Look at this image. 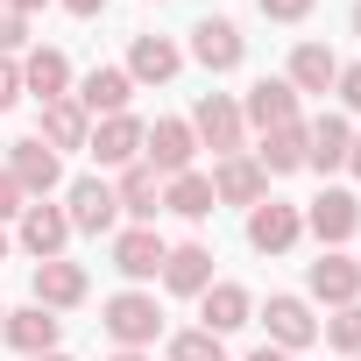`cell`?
Here are the masks:
<instances>
[{
	"mask_svg": "<svg viewBox=\"0 0 361 361\" xmlns=\"http://www.w3.org/2000/svg\"><path fill=\"white\" fill-rule=\"evenodd\" d=\"M319 333H326V347H340V354H361V305H340V312H333Z\"/></svg>",
	"mask_w": 361,
	"mask_h": 361,
	"instance_id": "obj_30",
	"label": "cell"
},
{
	"mask_svg": "<svg viewBox=\"0 0 361 361\" xmlns=\"http://www.w3.org/2000/svg\"><path fill=\"white\" fill-rule=\"evenodd\" d=\"M0 262H8V234H0Z\"/></svg>",
	"mask_w": 361,
	"mask_h": 361,
	"instance_id": "obj_42",
	"label": "cell"
},
{
	"mask_svg": "<svg viewBox=\"0 0 361 361\" xmlns=\"http://www.w3.org/2000/svg\"><path fill=\"white\" fill-rule=\"evenodd\" d=\"M22 99V57H0V114Z\"/></svg>",
	"mask_w": 361,
	"mask_h": 361,
	"instance_id": "obj_32",
	"label": "cell"
},
{
	"mask_svg": "<svg viewBox=\"0 0 361 361\" xmlns=\"http://www.w3.org/2000/svg\"><path fill=\"white\" fill-rule=\"evenodd\" d=\"M15 234H22V248H29L36 262H50V255H64V241H71V220H64V206H50V199H29Z\"/></svg>",
	"mask_w": 361,
	"mask_h": 361,
	"instance_id": "obj_17",
	"label": "cell"
},
{
	"mask_svg": "<svg viewBox=\"0 0 361 361\" xmlns=\"http://www.w3.org/2000/svg\"><path fill=\"white\" fill-rule=\"evenodd\" d=\"M22 99H71V57L64 50H22Z\"/></svg>",
	"mask_w": 361,
	"mask_h": 361,
	"instance_id": "obj_16",
	"label": "cell"
},
{
	"mask_svg": "<svg viewBox=\"0 0 361 361\" xmlns=\"http://www.w3.org/2000/svg\"><path fill=\"white\" fill-rule=\"evenodd\" d=\"M92 121H106V114H128V99H135V78L121 71V64H99V71H85L78 78V92H71Z\"/></svg>",
	"mask_w": 361,
	"mask_h": 361,
	"instance_id": "obj_19",
	"label": "cell"
},
{
	"mask_svg": "<svg viewBox=\"0 0 361 361\" xmlns=\"http://www.w3.org/2000/svg\"><path fill=\"white\" fill-rule=\"evenodd\" d=\"M36 361H71V354H36Z\"/></svg>",
	"mask_w": 361,
	"mask_h": 361,
	"instance_id": "obj_41",
	"label": "cell"
},
{
	"mask_svg": "<svg viewBox=\"0 0 361 361\" xmlns=\"http://www.w3.org/2000/svg\"><path fill=\"white\" fill-rule=\"evenodd\" d=\"M170 361H227V340L192 326V333H170Z\"/></svg>",
	"mask_w": 361,
	"mask_h": 361,
	"instance_id": "obj_29",
	"label": "cell"
},
{
	"mask_svg": "<svg viewBox=\"0 0 361 361\" xmlns=\"http://www.w3.org/2000/svg\"><path fill=\"white\" fill-rule=\"evenodd\" d=\"M347 142H354V128L340 121V114H319L312 128H305V170H347Z\"/></svg>",
	"mask_w": 361,
	"mask_h": 361,
	"instance_id": "obj_23",
	"label": "cell"
},
{
	"mask_svg": "<svg viewBox=\"0 0 361 361\" xmlns=\"http://www.w3.org/2000/svg\"><path fill=\"white\" fill-rule=\"evenodd\" d=\"M114 199H121L128 227H156V213H163V177H156L149 163H128L121 185H114Z\"/></svg>",
	"mask_w": 361,
	"mask_h": 361,
	"instance_id": "obj_22",
	"label": "cell"
},
{
	"mask_svg": "<svg viewBox=\"0 0 361 361\" xmlns=\"http://www.w3.org/2000/svg\"><path fill=\"white\" fill-rule=\"evenodd\" d=\"M163 255H170V241H163L156 227H121V234H114V269H121L128 283L163 276Z\"/></svg>",
	"mask_w": 361,
	"mask_h": 361,
	"instance_id": "obj_12",
	"label": "cell"
},
{
	"mask_svg": "<svg viewBox=\"0 0 361 361\" xmlns=\"http://www.w3.org/2000/svg\"><path fill=\"white\" fill-rule=\"evenodd\" d=\"M22 206H29V199H22V185L0 170V220H22Z\"/></svg>",
	"mask_w": 361,
	"mask_h": 361,
	"instance_id": "obj_34",
	"label": "cell"
},
{
	"mask_svg": "<svg viewBox=\"0 0 361 361\" xmlns=\"http://www.w3.org/2000/svg\"><path fill=\"white\" fill-rule=\"evenodd\" d=\"M64 220L71 234H121V199L106 177H71L64 185Z\"/></svg>",
	"mask_w": 361,
	"mask_h": 361,
	"instance_id": "obj_2",
	"label": "cell"
},
{
	"mask_svg": "<svg viewBox=\"0 0 361 361\" xmlns=\"http://www.w3.org/2000/svg\"><path fill=\"white\" fill-rule=\"evenodd\" d=\"M22 185V199H50L57 185H64V156L43 142V135H29V142H8V163H0Z\"/></svg>",
	"mask_w": 361,
	"mask_h": 361,
	"instance_id": "obj_3",
	"label": "cell"
},
{
	"mask_svg": "<svg viewBox=\"0 0 361 361\" xmlns=\"http://www.w3.org/2000/svg\"><path fill=\"white\" fill-rule=\"evenodd\" d=\"M57 333H64V319H57V312H43V305H22V312H8V319H0V340H8L22 361L57 354Z\"/></svg>",
	"mask_w": 361,
	"mask_h": 361,
	"instance_id": "obj_10",
	"label": "cell"
},
{
	"mask_svg": "<svg viewBox=\"0 0 361 361\" xmlns=\"http://www.w3.org/2000/svg\"><path fill=\"white\" fill-rule=\"evenodd\" d=\"M255 163H262V177H290V170H305V121L269 128L262 149H255Z\"/></svg>",
	"mask_w": 361,
	"mask_h": 361,
	"instance_id": "obj_28",
	"label": "cell"
},
{
	"mask_svg": "<svg viewBox=\"0 0 361 361\" xmlns=\"http://www.w3.org/2000/svg\"><path fill=\"white\" fill-rule=\"evenodd\" d=\"M36 135H43L57 156H64V149H85V142H92V114H85L78 99H50L43 121H36Z\"/></svg>",
	"mask_w": 361,
	"mask_h": 361,
	"instance_id": "obj_24",
	"label": "cell"
},
{
	"mask_svg": "<svg viewBox=\"0 0 361 361\" xmlns=\"http://www.w3.org/2000/svg\"><path fill=\"white\" fill-rule=\"evenodd\" d=\"M269 199V177H262V163L241 149V156H220V170H213V206H262Z\"/></svg>",
	"mask_w": 361,
	"mask_h": 361,
	"instance_id": "obj_9",
	"label": "cell"
},
{
	"mask_svg": "<svg viewBox=\"0 0 361 361\" xmlns=\"http://www.w3.org/2000/svg\"><path fill=\"white\" fill-rule=\"evenodd\" d=\"M283 78H290V92H333V85H340V57H333L326 43H298Z\"/></svg>",
	"mask_w": 361,
	"mask_h": 361,
	"instance_id": "obj_26",
	"label": "cell"
},
{
	"mask_svg": "<svg viewBox=\"0 0 361 361\" xmlns=\"http://www.w3.org/2000/svg\"><path fill=\"white\" fill-rule=\"evenodd\" d=\"M163 283H170L177 298H206V290H213V248H206V241H177V248L163 255Z\"/></svg>",
	"mask_w": 361,
	"mask_h": 361,
	"instance_id": "obj_21",
	"label": "cell"
},
{
	"mask_svg": "<svg viewBox=\"0 0 361 361\" xmlns=\"http://www.w3.org/2000/svg\"><path fill=\"white\" fill-rule=\"evenodd\" d=\"M85 290H92L85 262H71V255L36 262V305H43V312H71V305H85Z\"/></svg>",
	"mask_w": 361,
	"mask_h": 361,
	"instance_id": "obj_13",
	"label": "cell"
},
{
	"mask_svg": "<svg viewBox=\"0 0 361 361\" xmlns=\"http://www.w3.org/2000/svg\"><path fill=\"white\" fill-rule=\"evenodd\" d=\"M192 57H199L206 71H241V57H248V36H241L227 15H206V22L192 29Z\"/></svg>",
	"mask_w": 361,
	"mask_h": 361,
	"instance_id": "obj_15",
	"label": "cell"
},
{
	"mask_svg": "<svg viewBox=\"0 0 361 361\" xmlns=\"http://www.w3.org/2000/svg\"><path fill=\"white\" fill-rule=\"evenodd\" d=\"M340 99L347 114H361V64H340Z\"/></svg>",
	"mask_w": 361,
	"mask_h": 361,
	"instance_id": "obj_35",
	"label": "cell"
},
{
	"mask_svg": "<svg viewBox=\"0 0 361 361\" xmlns=\"http://www.w3.org/2000/svg\"><path fill=\"white\" fill-rule=\"evenodd\" d=\"M0 149H8V142H0Z\"/></svg>",
	"mask_w": 361,
	"mask_h": 361,
	"instance_id": "obj_45",
	"label": "cell"
},
{
	"mask_svg": "<svg viewBox=\"0 0 361 361\" xmlns=\"http://www.w3.org/2000/svg\"><path fill=\"white\" fill-rule=\"evenodd\" d=\"M99 326H106V340L114 347H156V333H163V305L149 298V290H114L106 305H99Z\"/></svg>",
	"mask_w": 361,
	"mask_h": 361,
	"instance_id": "obj_1",
	"label": "cell"
},
{
	"mask_svg": "<svg viewBox=\"0 0 361 361\" xmlns=\"http://www.w3.org/2000/svg\"><path fill=\"white\" fill-rule=\"evenodd\" d=\"M0 319H8V305H0Z\"/></svg>",
	"mask_w": 361,
	"mask_h": 361,
	"instance_id": "obj_44",
	"label": "cell"
},
{
	"mask_svg": "<svg viewBox=\"0 0 361 361\" xmlns=\"http://www.w3.org/2000/svg\"><path fill=\"white\" fill-rule=\"evenodd\" d=\"M57 8H71V15H85V22H92V15H106V0H57Z\"/></svg>",
	"mask_w": 361,
	"mask_h": 361,
	"instance_id": "obj_36",
	"label": "cell"
},
{
	"mask_svg": "<svg viewBox=\"0 0 361 361\" xmlns=\"http://www.w3.org/2000/svg\"><path fill=\"white\" fill-rule=\"evenodd\" d=\"M135 85H170L177 71H185V50H177L170 36H135L128 43V64H121Z\"/></svg>",
	"mask_w": 361,
	"mask_h": 361,
	"instance_id": "obj_18",
	"label": "cell"
},
{
	"mask_svg": "<svg viewBox=\"0 0 361 361\" xmlns=\"http://www.w3.org/2000/svg\"><path fill=\"white\" fill-rule=\"evenodd\" d=\"M354 361H361V354H354Z\"/></svg>",
	"mask_w": 361,
	"mask_h": 361,
	"instance_id": "obj_46",
	"label": "cell"
},
{
	"mask_svg": "<svg viewBox=\"0 0 361 361\" xmlns=\"http://www.w3.org/2000/svg\"><path fill=\"white\" fill-rule=\"evenodd\" d=\"M305 290L319 298V305H361V262L354 255H340V248H319V262L305 269Z\"/></svg>",
	"mask_w": 361,
	"mask_h": 361,
	"instance_id": "obj_7",
	"label": "cell"
},
{
	"mask_svg": "<svg viewBox=\"0 0 361 361\" xmlns=\"http://www.w3.org/2000/svg\"><path fill=\"white\" fill-rule=\"evenodd\" d=\"M142 135H149V121H135V114H106V121H92V163L99 170H128V163H142Z\"/></svg>",
	"mask_w": 361,
	"mask_h": 361,
	"instance_id": "obj_6",
	"label": "cell"
},
{
	"mask_svg": "<svg viewBox=\"0 0 361 361\" xmlns=\"http://www.w3.org/2000/svg\"><path fill=\"white\" fill-rule=\"evenodd\" d=\"M199 319H206V333L227 340V333H241V326L255 319V298H248L241 283H213V290L199 298Z\"/></svg>",
	"mask_w": 361,
	"mask_h": 361,
	"instance_id": "obj_25",
	"label": "cell"
},
{
	"mask_svg": "<svg viewBox=\"0 0 361 361\" xmlns=\"http://www.w3.org/2000/svg\"><path fill=\"white\" fill-rule=\"evenodd\" d=\"M106 361H149V354H142V347H114Z\"/></svg>",
	"mask_w": 361,
	"mask_h": 361,
	"instance_id": "obj_39",
	"label": "cell"
},
{
	"mask_svg": "<svg viewBox=\"0 0 361 361\" xmlns=\"http://www.w3.org/2000/svg\"><path fill=\"white\" fill-rule=\"evenodd\" d=\"M192 135H199V149H213V156H241V142H248L241 99H227V92H206V99L192 106Z\"/></svg>",
	"mask_w": 361,
	"mask_h": 361,
	"instance_id": "obj_4",
	"label": "cell"
},
{
	"mask_svg": "<svg viewBox=\"0 0 361 361\" xmlns=\"http://www.w3.org/2000/svg\"><path fill=\"white\" fill-rule=\"evenodd\" d=\"M163 213H177V220H213V177H206V170L163 177Z\"/></svg>",
	"mask_w": 361,
	"mask_h": 361,
	"instance_id": "obj_27",
	"label": "cell"
},
{
	"mask_svg": "<svg viewBox=\"0 0 361 361\" xmlns=\"http://www.w3.org/2000/svg\"><path fill=\"white\" fill-rule=\"evenodd\" d=\"M347 170H354V177H361V135H354V142H347Z\"/></svg>",
	"mask_w": 361,
	"mask_h": 361,
	"instance_id": "obj_40",
	"label": "cell"
},
{
	"mask_svg": "<svg viewBox=\"0 0 361 361\" xmlns=\"http://www.w3.org/2000/svg\"><path fill=\"white\" fill-rule=\"evenodd\" d=\"M248 361H290V354H283V347H269V340H262V347H255V354H248Z\"/></svg>",
	"mask_w": 361,
	"mask_h": 361,
	"instance_id": "obj_38",
	"label": "cell"
},
{
	"mask_svg": "<svg viewBox=\"0 0 361 361\" xmlns=\"http://www.w3.org/2000/svg\"><path fill=\"white\" fill-rule=\"evenodd\" d=\"M305 227L319 234V248H340V241L361 234V199H354V192H319V199L305 206Z\"/></svg>",
	"mask_w": 361,
	"mask_h": 361,
	"instance_id": "obj_11",
	"label": "cell"
},
{
	"mask_svg": "<svg viewBox=\"0 0 361 361\" xmlns=\"http://www.w3.org/2000/svg\"><path fill=\"white\" fill-rule=\"evenodd\" d=\"M298 241H305V206H290V199L248 206V248L255 255H290Z\"/></svg>",
	"mask_w": 361,
	"mask_h": 361,
	"instance_id": "obj_5",
	"label": "cell"
},
{
	"mask_svg": "<svg viewBox=\"0 0 361 361\" xmlns=\"http://www.w3.org/2000/svg\"><path fill=\"white\" fill-rule=\"evenodd\" d=\"M192 156H199L192 121H156V128L142 135V163H149L156 177H185V170H192Z\"/></svg>",
	"mask_w": 361,
	"mask_h": 361,
	"instance_id": "obj_8",
	"label": "cell"
},
{
	"mask_svg": "<svg viewBox=\"0 0 361 361\" xmlns=\"http://www.w3.org/2000/svg\"><path fill=\"white\" fill-rule=\"evenodd\" d=\"M36 8H50V0H8V15H22V22H29Z\"/></svg>",
	"mask_w": 361,
	"mask_h": 361,
	"instance_id": "obj_37",
	"label": "cell"
},
{
	"mask_svg": "<svg viewBox=\"0 0 361 361\" xmlns=\"http://www.w3.org/2000/svg\"><path fill=\"white\" fill-rule=\"evenodd\" d=\"M354 36H361V8H354Z\"/></svg>",
	"mask_w": 361,
	"mask_h": 361,
	"instance_id": "obj_43",
	"label": "cell"
},
{
	"mask_svg": "<svg viewBox=\"0 0 361 361\" xmlns=\"http://www.w3.org/2000/svg\"><path fill=\"white\" fill-rule=\"evenodd\" d=\"M262 326H269V347H283V354H298V347H312V340H319L312 305H305V298H290V290H276V298L262 305Z\"/></svg>",
	"mask_w": 361,
	"mask_h": 361,
	"instance_id": "obj_14",
	"label": "cell"
},
{
	"mask_svg": "<svg viewBox=\"0 0 361 361\" xmlns=\"http://www.w3.org/2000/svg\"><path fill=\"white\" fill-rule=\"evenodd\" d=\"M241 121L262 128V135H269V128H290V121H298V92H290V78H255L248 99H241Z\"/></svg>",
	"mask_w": 361,
	"mask_h": 361,
	"instance_id": "obj_20",
	"label": "cell"
},
{
	"mask_svg": "<svg viewBox=\"0 0 361 361\" xmlns=\"http://www.w3.org/2000/svg\"><path fill=\"white\" fill-rule=\"evenodd\" d=\"M255 8H262L269 22H305V15L319 8V0H255Z\"/></svg>",
	"mask_w": 361,
	"mask_h": 361,
	"instance_id": "obj_31",
	"label": "cell"
},
{
	"mask_svg": "<svg viewBox=\"0 0 361 361\" xmlns=\"http://www.w3.org/2000/svg\"><path fill=\"white\" fill-rule=\"evenodd\" d=\"M22 43H29V22H22V15H8V8H0V57H15Z\"/></svg>",
	"mask_w": 361,
	"mask_h": 361,
	"instance_id": "obj_33",
	"label": "cell"
}]
</instances>
